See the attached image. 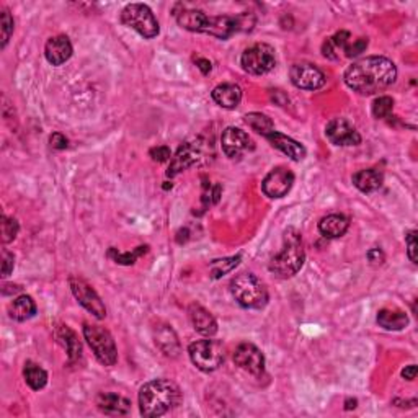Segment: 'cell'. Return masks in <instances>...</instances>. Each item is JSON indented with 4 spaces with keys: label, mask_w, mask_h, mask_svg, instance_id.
I'll list each match as a JSON object with an SVG mask.
<instances>
[{
    "label": "cell",
    "mask_w": 418,
    "mask_h": 418,
    "mask_svg": "<svg viewBox=\"0 0 418 418\" xmlns=\"http://www.w3.org/2000/svg\"><path fill=\"white\" fill-rule=\"evenodd\" d=\"M397 79V67L384 56L363 57L345 71V84L361 95H373L391 87Z\"/></svg>",
    "instance_id": "1"
},
{
    "label": "cell",
    "mask_w": 418,
    "mask_h": 418,
    "mask_svg": "<svg viewBox=\"0 0 418 418\" xmlns=\"http://www.w3.org/2000/svg\"><path fill=\"white\" fill-rule=\"evenodd\" d=\"M175 18L185 30L206 33V35L216 36L219 40H227L237 31L252 30L255 23V18L252 15L209 17L203 10H194V8H182L175 13Z\"/></svg>",
    "instance_id": "2"
},
{
    "label": "cell",
    "mask_w": 418,
    "mask_h": 418,
    "mask_svg": "<svg viewBox=\"0 0 418 418\" xmlns=\"http://www.w3.org/2000/svg\"><path fill=\"white\" fill-rule=\"evenodd\" d=\"M182 402V392L168 379H154L145 382L139 391V408L144 417H162Z\"/></svg>",
    "instance_id": "3"
},
{
    "label": "cell",
    "mask_w": 418,
    "mask_h": 418,
    "mask_svg": "<svg viewBox=\"0 0 418 418\" xmlns=\"http://www.w3.org/2000/svg\"><path fill=\"white\" fill-rule=\"evenodd\" d=\"M305 260L303 240L298 231L289 229L284 236L283 250L270 261V271L278 278H291L303 268Z\"/></svg>",
    "instance_id": "4"
},
{
    "label": "cell",
    "mask_w": 418,
    "mask_h": 418,
    "mask_svg": "<svg viewBox=\"0 0 418 418\" xmlns=\"http://www.w3.org/2000/svg\"><path fill=\"white\" fill-rule=\"evenodd\" d=\"M231 293L245 309H264L268 304V289L254 273H240L231 281Z\"/></svg>",
    "instance_id": "5"
},
{
    "label": "cell",
    "mask_w": 418,
    "mask_h": 418,
    "mask_svg": "<svg viewBox=\"0 0 418 418\" xmlns=\"http://www.w3.org/2000/svg\"><path fill=\"white\" fill-rule=\"evenodd\" d=\"M121 22L128 28H133L145 40H152L159 35V22L152 10L144 3H129L121 12Z\"/></svg>",
    "instance_id": "6"
},
{
    "label": "cell",
    "mask_w": 418,
    "mask_h": 418,
    "mask_svg": "<svg viewBox=\"0 0 418 418\" xmlns=\"http://www.w3.org/2000/svg\"><path fill=\"white\" fill-rule=\"evenodd\" d=\"M189 359L198 369L204 373L216 371L224 363V347L217 340H198L189 345Z\"/></svg>",
    "instance_id": "7"
},
{
    "label": "cell",
    "mask_w": 418,
    "mask_h": 418,
    "mask_svg": "<svg viewBox=\"0 0 418 418\" xmlns=\"http://www.w3.org/2000/svg\"><path fill=\"white\" fill-rule=\"evenodd\" d=\"M84 337L101 364L115 366L116 361H118V349H116L115 340L108 330L100 327V325L85 324Z\"/></svg>",
    "instance_id": "8"
},
{
    "label": "cell",
    "mask_w": 418,
    "mask_h": 418,
    "mask_svg": "<svg viewBox=\"0 0 418 418\" xmlns=\"http://www.w3.org/2000/svg\"><path fill=\"white\" fill-rule=\"evenodd\" d=\"M242 69L252 75H265L276 66L275 50L266 43L247 48L240 57Z\"/></svg>",
    "instance_id": "9"
},
{
    "label": "cell",
    "mask_w": 418,
    "mask_h": 418,
    "mask_svg": "<svg viewBox=\"0 0 418 418\" xmlns=\"http://www.w3.org/2000/svg\"><path fill=\"white\" fill-rule=\"evenodd\" d=\"M69 286L72 289V294L75 296V299L79 301L82 308H85L90 314H94L96 319L106 317L105 304L101 303L100 296L96 294V291L85 280L79 278V276H71Z\"/></svg>",
    "instance_id": "10"
},
{
    "label": "cell",
    "mask_w": 418,
    "mask_h": 418,
    "mask_svg": "<svg viewBox=\"0 0 418 418\" xmlns=\"http://www.w3.org/2000/svg\"><path fill=\"white\" fill-rule=\"evenodd\" d=\"M291 82L303 90H319L327 82V77L317 66L310 62H296L289 71Z\"/></svg>",
    "instance_id": "11"
},
{
    "label": "cell",
    "mask_w": 418,
    "mask_h": 418,
    "mask_svg": "<svg viewBox=\"0 0 418 418\" xmlns=\"http://www.w3.org/2000/svg\"><path fill=\"white\" fill-rule=\"evenodd\" d=\"M221 145L224 154L229 159H240L247 152H252L255 149L254 140L245 131L239 128H226L221 136Z\"/></svg>",
    "instance_id": "12"
},
{
    "label": "cell",
    "mask_w": 418,
    "mask_h": 418,
    "mask_svg": "<svg viewBox=\"0 0 418 418\" xmlns=\"http://www.w3.org/2000/svg\"><path fill=\"white\" fill-rule=\"evenodd\" d=\"M294 183V173L286 167H276L261 182V189L268 198H283L291 192Z\"/></svg>",
    "instance_id": "13"
},
{
    "label": "cell",
    "mask_w": 418,
    "mask_h": 418,
    "mask_svg": "<svg viewBox=\"0 0 418 418\" xmlns=\"http://www.w3.org/2000/svg\"><path fill=\"white\" fill-rule=\"evenodd\" d=\"M234 363L252 376H261L265 371V356L254 343H240L234 352Z\"/></svg>",
    "instance_id": "14"
},
{
    "label": "cell",
    "mask_w": 418,
    "mask_h": 418,
    "mask_svg": "<svg viewBox=\"0 0 418 418\" xmlns=\"http://www.w3.org/2000/svg\"><path fill=\"white\" fill-rule=\"evenodd\" d=\"M325 134L335 145H358L361 144V136L356 128L345 118H333L325 126Z\"/></svg>",
    "instance_id": "15"
},
{
    "label": "cell",
    "mask_w": 418,
    "mask_h": 418,
    "mask_svg": "<svg viewBox=\"0 0 418 418\" xmlns=\"http://www.w3.org/2000/svg\"><path fill=\"white\" fill-rule=\"evenodd\" d=\"M199 155H201V152H199V145L189 143L180 145L175 157L170 160L167 175L168 177H175V175L183 172V170L193 167V165L198 164V160L201 159Z\"/></svg>",
    "instance_id": "16"
},
{
    "label": "cell",
    "mask_w": 418,
    "mask_h": 418,
    "mask_svg": "<svg viewBox=\"0 0 418 418\" xmlns=\"http://www.w3.org/2000/svg\"><path fill=\"white\" fill-rule=\"evenodd\" d=\"M72 43L66 35H59L50 38L45 46V56L50 64L62 66L71 59L72 56Z\"/></svg>",
    "instance_id": "17"
},
{
    "label": "cell",
    "mask_w": 418,
    "mask_h": 418,
    "mask_svg": "<svg viewBox=\"0 0 418 418\" xmlns=\"http://www.w3.org/2000/svg\"><path fill=\"white\" fill-rule=\"evenodd\" d=\"M95 403L100 412H103L105 415H111V417L128 415L131 410V402L128 398L113 392H100L99 396H96Z\"/></svg>",
    "instance_id": "18"
},
{
    "label": "cell",
    "mask_w": 418,
    "mask_h": 418,
    "mask_svg": "<svg viewBox=\"0 0 418 418\" xmlns=\"http://www.w3.org/2000/svg\"><path fill=\"white\" fill-rule=\"evenodd\" d=\"M189 320H192L193 327L196 332H199L204 337H212L217 332V322L212 317V314L209 312L199 304H192L188 309Z\"/></svg>",
    "instance_id": "19"
},
{
    "label": "cell",
    "mask_w": 418,
    "mask_h": 418,
    "mask_svg": "<svg viewBox=\"0 0 418 418\" xmlns=\"http://www.w3.org/2000/svg\"><path fill=\"white\" fill-rule=\"evenodd\" d=\"M266 139L270 140V144L273 147L281 150V152L288 155L289 159L296 160V162H299V160L305 157V147L303 144H299L293 138H288V136L278 133V131H273V133L266 136Z\"/></svg>",
    "instance_id": "20"
},
{
    "label": "cell",
    "mask_w": 418,
    "mask_h": 418,
    "mask_svg": "<svg viewBox=\"0 0 418 418\" xmlns=\"http://www.w3.org/2000/svg\"><path fill=\"white\" fill-rule=\"evenodd\" d=\"M154 338L155 345H157L160 352H162L165 356H178L180 342L172 327H168V325H159L154 332Z\"/></svg>",
    "instance_id": "21"
},
{
    "label": "cell",
    "mask_w": 418,
    "mask_h": 418,
    "mask_svg": "<svg viewBox=\"0 0 418 418\" xmlns=\"http://www.w3.org/2000/svg\"><path fill=\"white\" fill-rule=\"evenodd\" d=\"M349 227V219L343 215H329L320 219L319 232L327 239H338Z\"/></svg>",
    "instance_id": "22"
},
{
    "label": "cell",
    "mask_w": 418,
    "mask_h": 418,
    "mask_svg": "<svg viewBox=\"0 0 418 418\" xmlns=\"http://www.w3.org/2000/svg\"><path fill=\"white\" fill-rule=\"evenodd\" d=\"M212 100L222 108L232 110L237 108L242 100V90L239 85L236 84H221L212 90Z\"/></svg>",
    "instance_id": "23"
},
{
    "label": "cell",
    "mask_w": 418,
    "mask_h": 418,
    "mask_svg": "<svg viewBox=\"0 0 418 418\" xmlns=\"http://www.w3.org/2000/svg\"><path fill=\"white\" fill-rule=\"evenodd\" d=\"M352 180L359 192L373 193L382 187L384 177L377 168H364L354 173Z\"/></svg>",
    "instance_id": "24"
},
{
    "label": "cell",
    "mask_w": 418,
    "mask_h": 418,
    "mask_svg": "<svg viewBox=\"0 0 418 418\" xmlns=\"http://www.w3.org/2000/svg\"><path fill=\"white\" fill-rule=\"evenodd\" d=\"M36 314V304L31 296L22 294L13 303L8 305V315L17 322H25V320L35 317Z\"/></svg>",
    "instance_id": "25"
},
{
    "label": "cell",
    "mask_w": 418,
    "mask_h": 418,
    "mask_svg": "<svg viewBox=\"0 0 418 418\" xmlns=\"http://www.w3.org/2000/svg\"><path fill=\"white\" fill-rule=\"evenodd\" d=\"M349 43H352V35L348 31H338L333 36L327 38L322 45V52L329 59H338L340 52L347 51Z\"/></svg>",
    "instance_id": "26"
},
{
    "label": "cell",
    "mask_w": 418,
    "mask_h": 418,
    "mask_svg": "<svg viewBox=\"0 0 418 418\" xmlns=\"http://www.w3.org/2000/svg\"><path fill=\"white\" fill-rule=\"evenodd\" d=\"M57 340L64 345V348L67 349V356H69V363H75L79 361V358L82 356V345L77 338L75 332L67 327V325H61L57 329Z\"/></svg>",
    "instance_id": "27"
},
{
    "label": "cell",
    "mask_w": 418,
    "mask_h": 418,
    "mask_svg": "<svg viewBox=\"0 0 418 418\" xmlns=\"http://www.w3.org/2000/svg\"><path fill=\"white\" fill-rule=\"evenodd\" d=\"M377 324L386 330H403L408 325V315L398 309H382L377 312Z\"/></svg>",
    "instance_id": "28"
},
{
    "label": "cell",
    "mask_w": 418,
    "mask_h": 418,
    "mask_svg": "<svg viewBox=\"0 0 418 418\" xmlns=\"http://www.w3.org/2000/svg\"><path fill=\"white\" fill-rule=\"evenodd\" d=\"M23 377H25L27 384L33 389V391H41V389L48 384V373L40 366V364L33 361L25 363V368H23Z\"/></svg>",
    "instance_id": "29"
},
{
    "label": "cell",
    "mask_w": 418,
    "mask_h": 418,
    "mask_svg": "<svg viewBox=\"0 0 418 418\" xmlns=\"http://www.w3.org/2000/svg\"><path fill=\"white\" fill-rule=\"evenodd\" d=\"M245 123L250 126L255 133H259L266 138V136L271 134L275 131L273 121H271L268 116L264 113H249L245 115Z\"/></svg>",
    "instance_id": "30"
},
{
    "label": "cell",
    "mask_w": 418,
    "mask_h": 418,
    "mask_svg": "<svg viewBox=\"0 0 418 418\" xmlns=\"http://www.w3.org/2000/svg\"><path fill=\"white\" fill-rule=\"evenodd\" d=\"M147 250H149L147 245H140V247H138V249H134L133 252H126V254H121V252H118L116 249H110L108 257L110 259H113L116 264H120V265H133V264H136V260H138L140 255L147 254Z\"/></svg>",
    "instance_id": "31"
},
{
    "label": "cell",
    "mask_w": 418,
    "mask_h": 418,
    "mask_svg": "<svg viewBox=\"0 0 418 418\" xmlns=\"http://www.w3.org/2000/svg\"><path fill=\"white\" fill-rule=\"evenodd\" d=\"M240 261V255L237 257H231V259H224V260H215L211 264V270H212V278H221L222 275L229 273L239 265Z\"/></svg>",
    "instance_id": "32"
},
{
    "label": "cell",
    "mask_w": 418,
    "mask_h": 418,
    "mask_svg": "<svg viewBox=\"0 0 418 418\" xmlns=\"http://www.w3.org/2000/svg\"><path fill=\"white\" fill-rule=\"evenodd\" d=\"M394 110V100L391 96H379V99L374 100L373 103V115L374 118L384 120L389 118Z\"/></svg>",
    "instance_id": "33"
},
{
    "label": "cell",
    "mask_w": 418,
    "mask_h": 418,
    "mask_svg": "<svg viewBox=\"0 0 418 418\" xmlns=\"http://www.w3.org/2000/svg\"><path fill=\"white\" fill-rule=\"evenodd\" d=\"M0 25H2V48H6L13 35V28H15V22L7 8L0 10Z\"/></svg>",
    "instance_id": "34"
},
{
    "label": "cell",
    "mask_w": 418,
    "mask_h": 418,
    "mask_svg": "<svg viewBox=\"0 0 418 418\" xmlns=\"http://www.w3.org/2000/svg\"><path fill=\"white\" fill-rule=\"evenodd\" d=\"M18 231H20V226L18 222L13 219V217H2V242L3 244H10L12 240H15L18 236Z\"/></svg>",
    "instance_id": "35"
},
{
    "label": "cell",
    "mask_w": 418,
    "mask_h": 418,
    "mask_svg": "<svg viewBox=\"0 0 418 418\" xmlns=\"http://www.w3.org/2000/svg\"><path fill=\"white\" fill-rule=\"evenodd\" d=\"M368 48V38H358L353 43H349L347 51H345V56L353 57L361 55V52Z\"/></svg>",
    "instance_id": "36"
},
{
    "label": "cell",
    "mask_w": 418,
    "mask_h": 418,
    "mask_svg": "<svg viewBox=\"0 0 418 418\" xmlns=\"http://www.w3.org/2000/svg\"><path fill=\"white\" fill-rule=\"evenodd\" d=\"M13 266H15V257H13L10 252H7L6 249L2 250V276L7 278L10 276L13 271Z\"/></svg>",
    "instance_id": "37"
},
{
    "label": "cell",
    "mask_w": 418,
    "mask_h": 418,
    "mask_svg": "<svg viewBox=\"0 0 418 418\" xmlns=\"http://www.w3.org/2000/svg\"><path fill=\"white\" fill-rule=\"evenodd\" d=\"M150 157L155 162H167L172 157V152H170V149L167 145H157V147L150 149Z\"/></svg>",
    "instance_id": "38"
},
{
    "label": "cell",
    "mask_w": 418,
    "mask_h": 418,
    "mask_svg": "<svg viewBox=\"0 0 418 418\" xmlns=\"http://www.w3.org/2000/svg\"><path fill=\"white\" fill-rule=\"evenodd\" d=\"M405 242H407V255L410 261L413 264H417V232L412 231L408 232V236L405 237Z\"/></svg>",
    "instance_id": "39"
},
{
    "label": "cell",
    "mask_w": 418,
    "mask_h": 418,
    "mask_svg": "<svg viewBox=\"0 0 418 418\" xmlns=\"http://www.w3.org/2000/svg\"><path fill=\"white\" fill-rule=\"evenodd\" d=\"M50 144H51V147H52V149L62 150V149H66V147H67V144H69V140H67L66 136H62L61 133H55V134H52L51 138H50Z\"/></svg>",
    "instance_id": "40"
},
{
    "label": "cell",
    "mask_w": 418,
    "mask_h": 418,
    "mask_svg": "<svg viewBox=\"0 0 418 418\" xmlns=\"http://www.w3.org/2000/svg\"><path fill=\"white\" fill-rule=\"evenodd\" d=\"M368 259L371 260V264H382L384 254L379 249H371L368 252Z\"/></svg>",
    "instance_id": "41"
},
{
    "label": "cell",
    "mask_w": 418,
    "mask_h": 418,
    "mask_svg": "<svg viewBox=\"0 0 418 418\" xmlns=\"http://www.w3.org/2000/svg\"><path fill=\"white\" fill-rule=\"evenodd\" d=\"M402 377L407 379V381H413L417 377L415 364H410V366H405V369H402Z\"/></svg>",
    "instance_id": "42"
},
{
    "label": "cell",
    "mask_w": 418,
    "mask_h": 418,
    "mask_svg": "<svg viewBox=\"0 0 418 418\" xmlns=\"http://www.w3.org/2000/svg\"><path fill=\"white\" fill-rule=\"evenodd\" d=\"M196 66H198V69L203 72V74H208V72L211 71V62H209L208 59H203V57L196 59Z\"/></svg>",
    "instance_id": "43"
},
{
    "label": "cell",
    "mask_w": 418,
    "mask_h": 418,
    "mask_svg": "<svg viewBox=\"0 0 418 418\" xmlns=\"http://www.w3.org/2000/svg\"><path fill=\"white\" fill-rule=\"evenodd\" d=\"M356 403H358L356 398H353V401H352V398H348L347 407H345V408H347V410H352V408H356Z\"/></svg>",
    "instance_id": "44"
}]
</instances>
